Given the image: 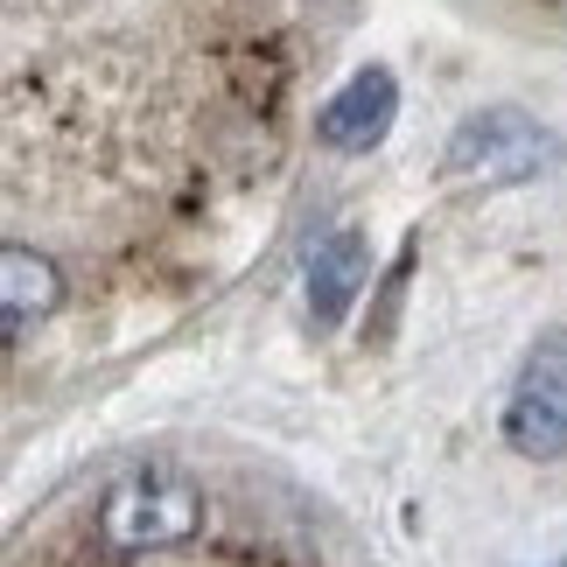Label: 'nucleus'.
Listing matches in <instances>:
<instances>
[{"mask_svg": "<svg viewBox=\"0 0 567 567\" xmlns=\"http://www.w3.org/2000/svg\"><path fill=\"white\" fill-rule=\"evenodd\" d=\"M505 442L526 463H560L567 455V330H539L505 400Z\"/></svg>", "mask_w": 567, "mask_h": 567, "instance_id": "7ed1b4c3", "label": "nucleus"}, {"mask_svg": "<svg viewBox=\"0 0 567 567\" xmlns=\"http://www.w3.org/2000/svg\"><path fill=\"white\" fill-rule=\"evenodd\" d=\"M56 301H63V274L50 252L0 246V316H8V337H21L42 316H56Z\"/></svg>", "mask_w": 567, "mask_h": 567, "instance_id": "423d86ee", "label": "nucleus"}, {"mask_svg": "<svg viewBox=\"0 0 567 567\" xmlns=\"http://www.w3.org/2000/svg\"><path fill=\"white\" fill-rule=\"evenodd\" d=\"M554 155L560 147L533 113H518V105H484V113H470L449 134L442 176L470 183V189H512V183H533L539 168H554Z\"/></svg>", "mask_w": 567, "mask_h": 567, "instance_id": "f03ea898", "label": "nucleus"}, {"mask_svg": "<svg viewBox=\"0 0 567 567\" xmlns=\"http://www.w3.org/2000/svg\"><path fill=\"white\" fill-rule=\"evenodd\" d=\"M364 274H372V246H364L358 231H330V238H322V246L309 252V309H316L322 330L351 316V301H358V288H364Z\"/></svg>", "mask_w": 567, "mask_h": 567, "instance_id": "39448f33", "label": "nucleus"}, {"mask_svg": "<svg viewBox=\"0 0 567 567\" xmlns=\"http://www.w3.org/2000/svg\"><path fill=\"white\" fill-rule=\"evenodd\" d=\"M204 526V491L196 476L168 470V463H147V470H126L99 505V539L113 554H162V547H183V539Z\"/></svg>", "mask_w": 567, "mask_h": 567, "instance_id": "f257e3e1", "label": "nucleus"}, {"mask_svg": "<svg viewBox=\"0 0 567 567\" xmlns=\"http://www.w3.org/2000/svg\"><path fill=\"white\" fill-rule=\"evenodd\" d=\"M392 120H400V78H392L385 63H364V71L316 113V134H322V147H337V155H364V147H379L392 134Z\"/></svg>", "mask_w": 567, "mask_h": 567, "instance_id": "20e7f679", "label": "nucleus"}]
</instances>
